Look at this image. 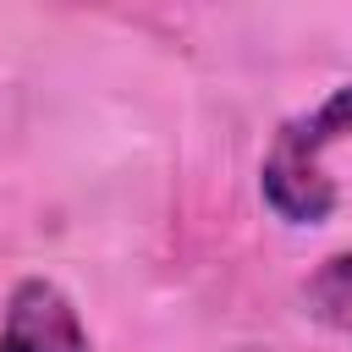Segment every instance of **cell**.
<instances>
[{"mask_svg": "<svg viewBox=\"0 0 352 352\" xmlns=\"http://www.w3.org/2000/svg\"><path fill=\"white\" fill-rule=\"evenodd\" d=\"M341 132H352V88H336L314 116H297L275 132V148L258 165V192L286 226H319L336 209V182L319 170V154Z\"/></svg>", "mask_w": 352, "mask_h": 352, "instance_id": "obj_1", "label": "cell"}, {"mask_svg": "<svg viewBox=\"0 0 352 352\" xmlns=\"http://www.w3.org/2000/svg\"><path fill=\"white\" fill-rule=\"evenodd\" d=\"M0 352H88V330L55 280H16L0 314Z\"/></svg>", "mask_w": 352, "mask_h": 352, "instance_id": "obj_2", "label": "cell"}, {"mask_svg": "<svg viewBox=\"0 0 352 352\" xmlns=\"http://www.w3.org/2000/svg\"><path fill=\"white\" fill-rule=\"evenodd\" d=\"M302 302H308V314H314L319 324L352 336V248H346V253H330V258L302 280Z\"/></svg>", "mask_w": 352, "mask_h": 352, "instance_id": "obj_3", "label": "cell"}]
</instances>
